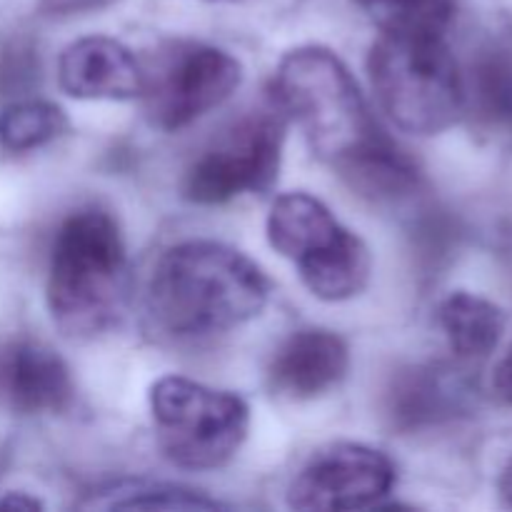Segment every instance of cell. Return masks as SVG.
I'll use <instances>...</instances> for the list:
<instances>
[{"mask_svg": "<svg viewBox=\"0 0 512 512\" xmlns=\"http://www.w3.org/2000/svg\"><path fill=\"white\" fill-rule=\"evenodd\" d=\"M268 293V278L248 255L213 240H188L155 263L145 320L160 340L205 343L258 318Z\"/></svg>", "mask_w": 512, "mask_h": 512, "instance_id": "1", "label": "cell"}, {"mask_svg": "<svg viewBox=\"0 0 512 512\" xmlns=\"http://www.w3.org/2000/svg\"><path fill=\"white\" fill-rule=\"evenodd\" d=\"M268 240L325 303L355 298L368 285L373 270L368 245L313 195H280L268 215Z\"/></svg>", "mask_w": 512, "mask_h": 512, "instance_id": "5", "label": "cell"}, {"mask_svg": "<svg viewBox=\"0 0 512 512\" xmlns=\"http://www.w3.org/2000/svg\"><path fill=\"white\" fill-rule=\"evenodd\" d=\"M58 83L80 100H133L143 93V65L118 40L88 35L60 53Z\"/></svg>", "mask_w": 512, "mask_h": 512, "instance_id": "13", "label": "cell"}, {"mask_svg": "<svg viewBox=\"0 0 512 512\" xmlns=\"http://www.w3.org/2000/svg\"><path fill=\"white\" fill-rule=\"evenodd\" d=\"M395 485V465L363 443L320 448L298 470L288 488L293 510H363L378 505Z\"/></svg>", "mask_w": 512, "mask_h": 512, "instance_id": "9", "label": "cell"}, {"mask_svg": "<svg viewBox=\"0 0 512 512\" xmlns=\"http://www.w3.org/2000/svg\"><path fill=\"white\" fill-rule=\"evenodd\" d=\"M273 98L280 113L298 125L313 153L340 173L388 140L370 115L353 73L333 50L320 45L295 48L280 60Z\"/></svg>", "mask_w": 512, "mask_h": 512, "instance_id": "3", "label": "cell"}, {"mask_svg": "<svg viewBox=\"0 0 512 512\" xmlns=\"http://www.w3.org/2000/svg\"><path fill=\"white\" fill-rule=\"evenodd\" d=\"M350 365L348 345L333 330L305 328L278 345L268 365V385L288 400H313L333 390Z\"/></svg>", "mask_w": 512, "mask_h": 512, "instance_id": "12", "label": "cell"}, {"mask_svg": "<svg viewBox=\"0 0 512 512\" xmlns=\"http://www.w3.org/2000/svg\"><path fill=\"white\" fill-rule=\"evenodd\" d=\"M75 385L65 360L40 340L13 338L0 345V400L23 415L70 408Z\"/></svg>", "mask_w": 512, "mask_h": 512, "instance_id": "10", "label": "cell"}, {"mask_svg": "<svg viewBox=\"0 0 512 512\" xmlns=\"http://www.w3.org/2000/svg\"><path fill=\"white\" fill-rule=\"evenodd\" d=\"M68 130L63 110L45 100H20L0 113V145L10 153L43 148Z\"/></svg>", "mask_w": 512, "mask_h": 512, "instance_id": "17", "label": "cell"}, {"mask_svg": "<svg viewBox=\"0 0 512 512\" xmlns=\"http://www.w3.org/2000/svg\"><path fill=\"white\" fill-rule=\"evenodd\" d=\"M473 100L480 118L495 128H512V50L485 48L465 78V108Z\"/></svg>", "mask_w": 512, "mask_h": 512, "instance_id": "15", "label": "cell"}, {"mask_svg": "<svg viewBox=\"0 0 512 512\" xmlns=\"http://www.w3.org/2000/svg\"><path fill=\"white\" fill-rule=\"evenodd\" d=\"M98 0H53V5L58 10H73V8H85V5H93Z\"/></svg>", "mask_w": 512, "mask_h": 512, "instance_id": "22", "label": "cell"}, {"mask_svg": "<svg viewBox=\"0 0 512 512\" xmlns=\"http://www.w3.org/2000/svg\"><path fill=\"white\" fill-rule=\"evenodd\" d=\"M368 75L383 113L405 133H443L465 110V75L445 38L383 33L370 48Z\"/></svg>", "mask_w": 512, "mask_h": 512, "instance_id": "4", "label": "cell"}, {"mask_svg": "<svg viewBox=\"0 0 512 512\" xmlns=\"http://www.w3.org/2000/svg\"><path fill=\"white\" fill-rule=\"evenodd\" d=\"M243 83V65L228 50L178 40L143 65L145 110L155 128L183 130L223 105Z\"/></svg>", "mask_w": 512, "mask_h": 512, "instance_id": "7", "label": "cell"}, {"mask_svg": "<svg viewBox=\"0 0 512 512\" xmlns=\"http://www.w3.org/2000/svg\"><path fill=\"white\" fill-rule=\"evenodd\" d=\"M495 390H498L508 403H512V345L508 353H505V358L500 360L498 368H495Z\"/></svg>", "mask_w": 512, "mask_h": 512, "instance_id": "19", "label": "cell"}, {"mask_svg": "<svg viewBox=\"0 0 512 512\" xmlns=\"http://www.w3.org/2000/svg\"><path fill=\"white\" fill-rule=\"evenodd\" d=\"M383 33L405 38H445L458 0H360Z\"/></svg>", "mask_w": 512, "mask_h": 512, "instance_id": "16", "label": "cell"}, {"mask_svg": "<svg viewBox=\"0 0 512 512\" xmlns=\"http://www.w3.org/2000/svg\"><path fill=\"white\" fill-rule=\"evenodd\" d=\"M500 495H503L505 505H510L512 508V458L510 463L505 465L503 475H500Z\"/></svg>", "mask_w": 512, "mask_h": 512, "instance_id": "21", "label": "cell"}, {"mask_svg": "<svg viewBox=\"0 0 512 512\" xmlns=\"http://www.w3.org/2000/svg\"><path fill=\"white\" fill-rule=\"evenodd\" d=\"M43 503L25 493H8L5 498H0V510H40Z\"/></svg>", "mask_w": 512, "mask_h": 512, "instance_id": "20", "label": "cell"}, {"mask_svg": "<svg viewBox=\"0 0 512 512\" xmlns=\"http://www.w3.org/2000/svg\"><path fill=\"white\" fill-rule=\"evenodd\" d=\"M470 385L448 365H408L390 378L383 415L400 433L433 428L468 408Z\"/></svg>", "mask_w": 512, "mask_h": 512, "instance_id": "11", "label": "cell"}, {"mask_svg": "<svg viewBox=\"0 0 512 512\" xmlns=\"http://www.w3.org/2000/svg\"><path fill=\"white\" fill-rule=\"evenodd\" d=\"M438 325L458 358L480 360L498 348L508 318L493 300L460 290L440 303Z\"/></svg>", "mask_w": 512, "mask_h": 512, "instance_id": "14", "label": "cell"}, {"mask_svg": "<svg viewBox=\"0 0 512 512\" xmlns=\"http://www.w3.org/2000/svg\"><path fill=\"white\" fill-rule=\"evenodd\" d=\"M285 125L275 110H258L220 133L183 178V198L195 205H220L275 183L283 158Z\"/></svg>", "mask_w": 512, "mask_h": 512, "instance_id": "8", "label": "cell"}, {"mask_svg": "<svg viewBox=\"0 0 512 512\" xmlns=\"http://www.w3.org/2000/svg\"><path fill=\"white\" fill-rule=\"evenodd\" d=\"M148 400L158 448L178 468H223L248 438L250 410L240 395L168 375Z\"/></svg>", "mask_w": 512, "mask_h": 512, "instance_id": "6", "label": "cell"}, {"mask_svg": "<svg viewBox=\"0 0 512 512\" xmlns=\"http://www.w3.org/2000/svg\"><path fill=\"white\" fill-rule=\"evenodd\" d=\"M130 270L113 215L85 208L68 215L50 250L45 298L53 323L70 340H93L123 318Z\"/></svg>", "mask_w": 512, "mask_h": 512, "instance_id": "2", "label": "cell"}, {"mask_svg": "<svg viewBox=\"0 0 512 512\" xmlns=\"http://www.w3.org/2000/svg\"><path fill=\"white\" fill-rule=\"evenodd\" d=\"M108 503L100 508L118 510H218L225 508L218 500H210L195 490L165 483H135L133 488H115L108 493Z\"/></svg>", "mask_w": 512, "mask_h": 512, "instance_id": "18", "label": "cell"}]
</instances>
